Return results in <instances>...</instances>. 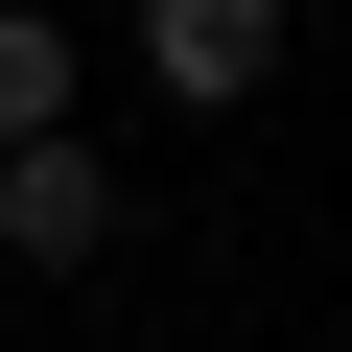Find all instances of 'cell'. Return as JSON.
I'll return each instance as SVG.
<instances>
[{
    "label": "cell",
    "instance_id": "2",
    "mask_svg": "<svg viewBox=\"0 0 352 352\" xmlns=\"http://www.w3.org/2000/svg\"><path fill=\"white\" fill-rule=\"evenodd\" d=\"M0 258L24 282H94L118 258V141L71 118V141H0Z\"/></svg>",
    "mask_w": 352,
    "mask_h": 352
},
{
    "label": "cell",
    "instance_id": "1",
    "mask_svg": "<svg viewBox=\"0 0 352 352\" xmlns=\"http://www.w3.org/2000/svg\"><path fill=\"white\" fill-rule=\"evenodd\" d=\"M282 47H305V0H141V94L164 118H258Z\"/></svg>",
    "mask_w": 352,
    "mask_h": 352
},
{
    "label": "cell",
    "instance_id": "3",
    "mask_svg": "<svg viewBox=\"0 0 352 352\" xmlns=\"http://www.w3.org/2000/svg\"><path fill=\"white\" fill-rule=\"evenodd\" d=\"M94 118V47H71V0H0V141H71Z\"/></svg>",
    "mask_w": 352,
    "mask_h": 352
}]
</instances>
